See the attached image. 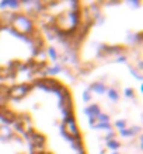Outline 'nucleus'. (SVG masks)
Here are the masks:
<instances>
[{"mask_svg":"<svg viewBox=\"0 0 143 154\" xmlns=\"http://www.w3.org/2000/svg\"><path fill=\"white\" fill-rule=\"evenodd\" d=\"M63 128H65V132L72 137H77L80 136L79 133V128H77V122H76V118L74 115L72 116H67L63 119Z\"/></svg>","mask_w":143,"mask_h":154,"instance_id":"nucleus-3","label":"nucleus"},{"mask_svg":"<svg viewBox=\"0 0 143 154\" xmlns=\"http://www.w3.org/2000/svg\"><path fill=\"white\" fill-rule=\"evenodd\" d=\"M6 8H7V0H2V2H0V10L4 11Z\"/></svg>","mask_w":143,"mask_h":154,"instance_id":"nucleus-21","label":"nucleus"},{"mask_svg":"<svg viewBox=\"0 0 143 154\" xmlns=\"http://www.w3.org/2000/svg\"><path fill=\"white\" fill-rule=\"evenodd\" d=\"M90 100H91V91L87 88V90H84V91H83V101L89 102Z\"/></svg>","mask_w":143,"mask_h":154,"instance_id":"nucleus-15","label":"nucleus"},{"mask_svg":"<svg viewBox=\"0 0 143 154\" xmlns=\"http://www.w3.org/2000/svg\"><path fill=\"white\" fill-rule=\"evenodd\" d=\"M90 91H94V93L97 94H104L107 93V85L105 83H102V81H94L93 84L90 85Z\"/></svg>","mask_w":143,"mask_h":154,"instance_id":"nucleus-6","label":"nucleus"},{"mask_svg":"<svg viewBox=\"0 0 143 154\" xmlns=\"http://www.w3.org/2000/svg\"><path fill=\"white\" fill-rule=\"evenodd\" d=\"M14 133L8 125H0V142H8L11 140Z\"/></svg>","mask_w":143,"mask_h":154,"instance_id":"nucleus-5","label":"nucleus"},{"mask_svg":"<svg viewBox=\"0 0 143 154\" xmlns=\"http://www.w3.org/2000/svg\"><path fill=\"white\" fill-rule=\"evenodd\" d=\"M35 154H52L49 151H45V150H39V151H35Z\"/></svg>","mask_w":143,"mask_h":154,"instance_id":"nucleus-22","label":"nucleus"},{"mask_svg":"<svg viewBox=\"0 0 143 154\" xmlns=\"http://www.w3.org/2000/svg\"><path fill=\"white\" fill-rule=\"evenodd\" d=\"M112 139H115V133H114V130H112V132H110V133L107 134L105 137H104V140H105V142H110V140H112Z\"/></svg>","mask_w":143,"mask_h":154,"instance_id":"nucleus-20","label":"nucleus"},{"mask_svg":"<svg viewBox=\"0 0 143 154\" xmlns=\"http://www.w3.org/2000/svg\"><path fill=\"white\" fill-rule=\"evenodd\" d=\"M24 136L30 140V143H31V147L37 149L38 151H39V150H44V144H45V136H42L41 133H37L35 130H33V132H30V133L24 134Z\"/></svg>","mask_w":143,"mask_h":154,"instance_id":"nucleus-4","label":"nucleus"},{"mask_svg":"<svg viewBox=\"0 0 143 154\" xmlns=\"http://www.w3.org/2000/svg\"><path fill=\"white\" fill-rule=\"evenodd\" d=\"M129 72H131V74H132V76H135L136 79H138V80H142V74H140L139 72H136V69H133V67H131V69H129Z\"/></svg>","mask_w":143,"mask_h":154,"instance_id":"nucleus-17","label":"nucleus"},{"mask_svg":"<svg viewBox=\"0 0 143 154\" xmlns=\"http://www.w3.org/2000/svg\"><path fill=\"white\" fill-rule=\"evenodd\" d=\"M110 115H107V114H102V112H100V114L95 116V121L97 122H110Z\"/></svg>","mask_w":143,"mask_h":154,"instance_id":"nucleus-14","label":"nucleus"},{"mask_svg":"<svg viewBox=\"0 0 143 154\" xmlns=\"http://www.w3.org/2000/svg\"><path fill=\"white\" fill-rule=\"evenodd\" d=\"M48 55H49V57H51L53 62H56L58 59H59V53H58V51L53 48V46H49L48 48Z\"/></svg>","mask_w":143,"mask_h":154,"instance_id":"nucleus-12","label":"nucleus"},{"mask_svg":"<svg viewBox=\"0 0 143 154\" xmlns=\"http://www.w3.org/2000/svg\"><path fill=\"white\" fill-rule=\"evenodd\" d=\"M115 126H117L119 130H121V129H125V128H126V121H125V119H122V121L119 119V121L115 122Z\"/></svg>","mask_w":143,"mask_h":154,"instance_id":"nucleus-16","label":"nucleus"},{"mask_svg":"<svg viewBox=\"0 0 143 154\" xmlns=\"http://www.w3.org/2000/svg\"><path fill=\"white\" fill-rule=\"evenodd\" d=\"M107 94H108L111 101H118L119 100V94L115 88H107Z\"/></svg>","mask_w":143,"mask_h":154,"instance_id":"nucleus-10","label":"nucleus"},{"mask_svg":"<svg viewBox=\"0 0 143 154\" xmlns=\"http://www.w3.org/2000/svg\"><path fill=\"white\" fill-rule=\"evenodd\" d=\"M10 27L16 29L18 34H23V35H31L35 31L33 20L24 13H16Z\"/></svg>","mask_w":143,"mask_h":154,"instance_id":"nucleus-1","label":"nucleus"},{"mask_svg":"<svg viewBox=\"0 0 143 154\" xmlns=\"http://www.w3.org/2000/svg\"><path fill=\"white\" fill-rule=\"evenodd\" d=\"M100 112H101V111H100V106H98L97 104H91V105H89L86 109H84V114H86L89 118H91V116L95 118Z\"/></svg>","mask_w":143,"mask_h":154,"instance_id":"nucleus-7","label":"nucleus"},{"mask_svg":"<svg viewBox=\"0 0 143 154\" xmlns=\"http://www.w3.org/2000/svg\"><path fill=\"white\" fill-rule=\"evenodd\" d=\"M107 147H108L110 150H118L119 147H121V143H119L118 140L112 139V140H110V142H107Z\"/></svg>","mask_w":143,"mask_h":154,"instance_id":"nucleus-13","label":"nucleus"},{"mask_svg":"<svg viewBox=\"0 0 143 154\" xmlns=\"http://www.w3.org/2000/svg\"><path fill=\"white\" fill-rule=\"evenodd\" d=\"M21 7V3L18 0H7V8H10V11H14L17 8Z\"/></svg>","mask_w":143,"mask_h":154,"instance_id":"nucleus-11","label":"nucleus"},{"mask_svg":"<svg viewBox=\"0 0 143 154\" xmlns=\"http://www.w3.org/2000/svg\"><path fill=\"white\" fill-rule=\"evenodd\" d=\"M140 132V126H132L129 129H121V136L123 137H131V136H135L136 133H139Z\"/></svg>","mask_w":143,"mask_h":154,"instance_id":"nucleus-8","label":"nucleus"},{"mask_svg":"<svg viewBox=\"0 0 143 154\" xmlns=\"http://www.w3.org/2000/svg\"><path fill=\"white\" fill-rule=\"evenodd\" d=\"M126 56H123V55H118V56H117V59H115V62H117V63H126Z\"/></svg>","mask_w":143,"mask_h":154,"instance_id":"nucleus-19","label":"nucleus"},{"mask_svg":"<svg viewBox=\"0 0 143 154\" xmlns=\"http://www.w3.org/2000/svg\"><path fill=\"white\" fill-rule=\"evenodd\" d=\"M91 128H93V129H102V130L112 132V126L110 125V122H95Z\"/></svg>","mask_w":143,"mask_h":154,"instance_id":"nucleus-9","label":"nucleus"},{"mask_svg":"<svg viewBox=\"0 0 143 154\" xmlns=\"http://www.w3.org/2000/svg\"><path fill=\"white\" fill-rule=\"evenodd\" d=\"M33 84L31 83H21V84H16L8 88V98L13 100H21L24 98L27 94L33 90Z\"/></svg>","mask_w":143,"mask_h":154,"instance_id":"nucleus-2","label":"nucleus"},{"mask_svg":"<svg viewBox=\"0 0 143 154\" xmlns=\"http://www.w3.org/2000/svg\"><path fill=\"white\" fill-rule=\"evenodd\" d=\"M112 154H118V153H112Z\"/></svg>","mask_w":143,"mask_h":154,"instance_id":"nucleus-24","label":"nucleus"},{"mask_svg":"<svg viewBox=\"0 0 143 154\" xmlns=\"http://www.w3.org/2000/svg\"><path fill=\"white\" fill-rule=\"evenodd\" d=\"M98 154H105V150H101V151H100V153H98Z\"/></svg>","mask_w":143,"mask_h":154,"instance_id":"nucleus-23","label":"nucleus"},{"mask_svg":"<svg viewBox=\"0 0 143 154\" xmlns=\"http://www.w3.org/2000/svg\"><path fill=\"white\" fill-rule=\"evenodd\" d=\"M125 97L126 98H133L135 97V91H133L132 88H126L125 90Z\"/></svg>","mask_w":143,"mask_h":154,"instance_id":"nucleus-18","label":"nucleus"}]
</instances>
